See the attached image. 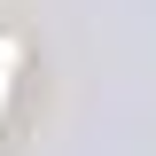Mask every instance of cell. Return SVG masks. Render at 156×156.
<instances>
[{
  "label": "cell",
  "instance_id": "6da1fadb",
  "mask_svg": "<svg viewBox=\"0 0 156 156\" xmlns=\"http://www.w3.org/2000/svg\"><path fill=\"white\" fill-rule=\"evenodd\" d=\"M8 70H16V39H0V101H8V86H16Z\"/></svg>",
  "mask_w": 156,
  "mask_h": 156
}]
</instances>
